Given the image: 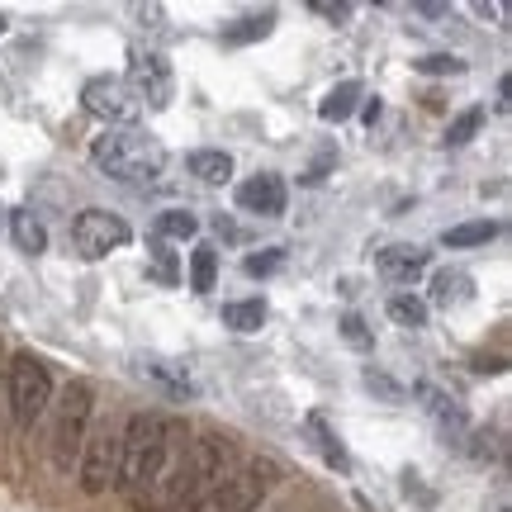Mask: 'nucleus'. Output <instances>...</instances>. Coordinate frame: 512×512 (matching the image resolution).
<instances>
[{
	"instance_id": "1",
	"label": "nucleus",
	"mask_w": 512,
	"mask_h": 512,
	"mask_svg": "<svg viewBox=\"0 0 512 512\" xmlns=\"http://www.w3.org/2000/svg\"><path fill=\"white\" fill-rule=\"evenodd\" d=\"M185 422L162 418V413H138L128 418V427L119 432V489L138 494L147 484H157L166 470V460L176 446H185Z\"/></svg>"
},
{
	"instance_id": "2",
	"label": "nucleus",
	"mask_w": 512,
	"mask_h": 512,
	"mask_svg": "<svg viewBox=\"0 0 512 512\" xmlns=\"http://www.w3.org/2000/svg\"><path fill=\"white\" fill-rule=\"evenodd\" d=\"M91 162L100 176H110L119 185H147L162 176L166 147L143 128H105L91 143Z\"/></svg>"
},
{
	"instance_id": "3",
	"label": "nucleus",
	"mask_w": 512,
	"mask_h": 512,
	"mask_svg": "<svg viewBox=\"0 0 512 512\" xmlns=\"http://www.w3.org/2000/svg\"><path fill=\"white\" fill-rule=\"evenodd\" d=\"M48 403H53V375L43 366V356L19 351L15 361H10V413H15L19 432H29V427L43 418Z\"/></svg>"
},
{
	"instance_id": "4",
	"label": "nucleus",
	"mask_w": 512,
	"mask_h": 512,
	"mask_svg": "<svg viewBox=\"0 0 512 512\" xmlns=\"http://www.w3.org/2000/svg\"><path fill=\"white\" fill-rule=\"evenodd\" d=\"M91 384L86 380H72L67 394L57 403V422H53V465L57 470H72L81 460V446H86V427H91Z\"/></svg>"
},
{
	"instance_id": "5",
	"label": "nucleus",
	"mask_w": 512,
	"mask_h": 512,
	"mask_svg": "<svg viewBox=\"0 0 512 512\" xmlns=\"http://www.w3.org/2000/svg\"><path fill=\"white\" fill-rule=\"evenodd\" d=\"M275 484H280V465L275 460H252V465H242L238 475H228L214 489V494L204 498L200 508H214V512H256L261 508V498L271 494ZM195 508V512H200Z\"/></svg>"
},
{
	"instance_id": "6",
	"label": "nucleus",
	"mask_w": 512,
	"mask_h": 512,
	"mask_svg": "<svg viewBox=\"0 0 512 512\" xmlns=\"http://www.w3.org/2000/svg\"><path fill=\"white\" fill-rule=\"evenodd\" d=\"M124 86L133 91L138 105H147V110H166L171 95H176V76H171V62H166L157 48H128Z\"/></svg>"
},
{
	"instance_id": "7",
	"label": "nucleus",
	"mask_w": 512,
	"mask_h": 512,
	"mask_svg": "<svg viewBox=\"0 0 512 512\" xmlns=\"http://www.w3.org/2000/svg\"><path fill=\"white\" fill-rule=\"evenodd\" d=\"M81 105H86V114L105 119L110 128H138V119H143V105L133 100V91L119 76H91L81 86Z\"/></svg>"
},
{
	"instance_id": "8",
	"label": "nucleus",
	"mask_w": 512,
	"mask_h": 512,
	"mask_svg": "<svg viewBox=\"0 0 512 512\" xmlns=\"http://www.w3.org/2000/svg\"><path fill=\"white\" fill-rule=\"evenodd\" d=\"M128 238H133L128 223L119 219V214H110V209H81V214L72 219V247L86 256V261L110 256L114 247H124Z\"/></svg>"
},
{
	"instance_id": "9",
	"label": "nucleus",
	"mask_w": 512,
	"mask_h": 512,
	"mask_svg": "<svg viewBox=\"0 0 512 512\" xmlns=\"http://www.w3.org/2000/svg\"><path fill=\"white\" fill-rule=\"evenodd\" d=\"M114 479H119V432L95 427V432H86V446H81V489L95 498Z\"/></svg>"
},
{
	"instance_id": "10",
	"label": "nucleus",
	"mask_w": 512,
	"mask_h": 512,
	"mask_svg": "<svg viewBox=\"0 0 512 512\" xmlns=\"http://www.w3.org/2000/svg\"><path fill=\"white\" fill-rule=\"evenodd\" d=\"M233 460H238V446H233V437H219V432L195 437L190 451H185V465L195 470V479L204 484V494H214L223 479L233 475Z\"/></svg>"
},
{
	"instance_id": "11",
	"label": "nucleus",
	"mask_w": 512,
	"mask_h": 512,
	"mask_svg": "<svg viewBox=\"0 0 512 512\" xmlns=\"http://www.w3.org/2000/svg\"><path fill=\"white\" fill-rule=\"evenodd\" d=\"M413 399L422 403V413L437 422V432L446 441H465V432H470V418H465V408H460L456 394H446L441 384H418L413 389Z\"/></svg>"
},
{
	"instance_id": "12",
	"label": "nucleus",
	"mask_w": 512,
	"mask_h": 512,
	"mask_svg": "<svg viewBox=\"0 0 512 512\" xmlns=\"http://www.w3.org/2000/svg\"><path fill=\"white\" fill-rule=\"evenodd\" d=\"M238 209L242 214H256V219H280V214H285V181H280L275 171H261L252 181H242Z\"/></svg>"
},
{
	"instance_id": "13",
	"label": "nucleus",
	"mask_w": 512,
	"mask_h": 512,
	"mask_svg": "<svg viewBox=\"0 0 512 512\" xmlns=\"http://www.w3.org/2000/svg\"><path fill=\"white\" fill-rule=\"evenodd\" d=\"M427 266H432V252L418 247V242H394V247H380V252H375V271H380L384 280H394V285L418 280Z\"/></svg>"
},
{
	"instance_id": "14",
	"label": "nucleus",
	"mask_w": 512,
	"mask_h": 512,
	"mask_svg": "<svg viewBox=\"0 0 512 512\" xmlns=\"http://www.w3.org/2000/svg\"><path fill=\"white\" fill-rule=\"evenodd\" d=\"M304 437L313 441V451L323 456V465L328 470H337V475H351V456H347V446H342V437L328 427V418L323 413H309L304 418Z\"/></svg>"
},
{
	"instance_id": "15",
	"label": "nucleus",
	"mask_w": 512,
	"mask_h": 512,
	"mask_svg": "<svg viewBox=\"0 0 512 512\" xmlns=\"http://www.w3.org/2000/svg\"><path fill=\"white\" fill-rule=\"evenodd\" d=\"M361 100H366V86H361V81H342V86H332V91L323 95L318 119H323V124H342V119H351V114L361 110Z\"/></svg>"
},
{
	"instance_id": "16",
	"label": "nucleus",
	"mask_w": 512,
	"mask_h": 512,
	"mask_svg": "<svg viewBox=\"0 0 512 512\" xmlns=\"http://www.w3.org/2000/svg\"><path fill=\"white\" fill-rule=\"evenodd\" d=\"M10 233H15V247L19 252H48V228H43V219H38L29 204H19V209H10Z\"/></svg>"
},
{
	"instance_id": "17",
	"label": "nucleus",
	"mask_w": 512,
	"mask_h": 512,
	"mask_svg": "<svg viewBox=\"0 0 512 512\" xmlns=\"http://www.w3.org/2000/svg\"><path fill=\"white\" fill-rule=\"evenodd\" d=\"M470 285H475V280L465 271L446 266V271L432 275V304H437V309H460V304H470V294H475Z\"/></svg>"
},
{
	"instance_id": "18",
	"label": "nucleus",
	"mask_w": 512,
	"mask_h": 512,
	"mask_svg": "<svg viewBox=\"0 0 512 512\" xmlns=\"http://www.w3.org/2000/svg\"><path fill=\"white\" fill-rule=\"evenodd\" d=\"M214 280H219V247L214 242H195V252H190V290L209 294Z\"/></svg>"
},
{
	"instance_id": "19",
	"label": "nucleus",
	"mask_w": 512,
	"mask_h": 512,
	"mask_svg": "<svg viewBox=\"0 0 512 512\" xmlns=\"http://www.w3.org/2000/svg\"><path fill=\"white\" fill-rule=\"evenodd\" d=\"M271 29H275V10H256V15L233 19V24L223 29V43H228V48H242V43H256V38H266Z\"/></svg>"
},
{
	"instance_id": "20",
	"label": "nucleus",
	"mask_w": 512,
	"mask_h": 512,
	"mask_svg": "<svg viewBox=\"0 0 512 512\" xmlns=\"http://www.w3.org/2000/svg\"><path fill=\"white\" fill-rule=\"evenodd\" d=\"M190 176H200L204 185H223L233 176V157L219 152V147H204V152H190Z\"/></svg>"
},
{
	"instance_id": "21",
	"label": "nucleus",
	"mask_w": 512,
	"mask_h": 512,
	"mask_svg": "<svg viewBox=\"0 0 512 512\" xmlns=\"http://www.w3.org/2000/svg\"><path fill=\"white\" fill-rule=\"evenodd\" d=\"M261 323H266V299H233V304H223V328L261 332Z\"/></svg>"
},
{
	"instance_id": "22",
	"label": "nucleus",
	"mask_w": 512,
	"mask_h": 512,
	"mask_svg": "<svg viewBox=\"0 0 512 512\" xmlns=\"http://www.w3.org/2000/svg\"><path fill=\"white\" fill-rule=\"evenodd\" d=\"M489 238H498V223L494 219H479V223H456V228H446L441 233V247H479V242H489Z\"/></svg>"
},
{
	"instance_id": "23",
	"label": "nucleus",
	"mask_w": 512,
	"mask_h": 512,
	"mask_svg": "<svg viewBox=\"0 0 512 512\" xmlns=\"http://www.w3.org/2000/svg\"><path fill=\"white\" fill-rule=\"evenodd\" d=\"M200 233V219L190 214V209H166V214H157V238H171V242H190Z\"/></svg>"
},
{
	"instance_id": "24",
	"label": "nucleus",
	"mask_w": 512,
	"mask_h": 512,
	"mask_svg": "<svg viewBox=\"0 0 512 512\" xmlns=\"http://www.w3.org/2000/svg\"><path fill=\"white\" fill-rule=\"evenodd\" d=\"M389 318H394L399 328H427V299H418V294H394V299H389Z\"/></svg>"
},
{
	"instance_id": "25",
	"label": "nucleus",
	"mask_w": 512,
	"mask_h": 512,
	"mask_svg": "<svg viewBox=\"0 0 512 512\" xmlns=\"http://www.w3.org/2000/svg\"><path fill=\"white\" fill-rule=\"evenodd\" d=\"M413 72H422V76H465L470 72V62L456 57V53H422L418 62H413Z\"/></svg>"
},
{
	"instance_id": "26",
	"label": "nucleus",
	"mask_w": 512,
	"mask_h": 512,
	"mask_svg": "<svg viewBox=\"0 0 512 512\" xmlns=\"http://www.w3.org/2000/svg\"><path fill=\"white\" fill-rule=\"evenodd\" d=\"M143 375H152V380H162L171 394H195V384H190V375H185L181 366H171V361H143Z\"/></svg>"
},
{
	"instance_id": "27",
	"label": "nucleus",
	"mask_w": 512,
	"mask_h": 512,
	"mask_svg": "<svg viewBox=\"0 0 512 512\" xmlns=\"http://www.w3.org/2000/svg\"><path fill=\"white\" fill-rule=\"evenodd\" d=\"M479 128H484V110H479V105H470L465 114H456V119H451V128H446V143H451V147H465L479 133Z\"/></svg>"
},
{
	"instance_id": "28",
	"label": "nucleus",
	"mask_w": 512,
	"mask_h": 512,
	"mask_svg": "<svg viewBox=\"0 0 512 512\" xmlns=\"http://www.w3.org/2000/svg\"><path fill=\"white\" fill-rule=\"evenodd\" d=\"M342 342H347L351 351H370L375 347V328H370L361 313H347V318H342Z\"/></svg>"
},
{
	"instance_id": "29",
	"label": "nucleus",
	"mask_w": 512,
	"mask_h": 512,
	"mask_svg": "<svg viewBox=\"0 0 512 512\" xmlns=\"http://www.w3.org/2000/svg\"><path fill=\"white\" fill-rule=\"evenodd\" d=\"M361 380H366V389H370V394H380L384 403H403V384H399V380H389L384 370L370 366L366 375H361Z\"/></svg>"
},
{
	"instance_id": "30",
	"label": "nucleus",
	"mask_w": 512,
	"mask_h": 512,
	"mask_svg": "<svg viewBox=\"0 0 512 512\" xmlns=\"http://www.w3.org/2000/svg\"><path fill=\"white\" fill-rule=\"evenodd\" d=\"M280 266H285V252H280V247H266V252H256V256H247V261H242V271L252 275H275L280 271Z\"/></svg>"
},
{
	"instance_id": "31",
	"label": "nucleus",
	"mask_w": 512,
	"mask_h": 512,
	"mask_svg": "<svg viewBox=\"0 0 512 512\" xmlns=\"http://www.w3.org/2000/svg\"><path fill=\"white\" fill-rule=\"evenodd\" d=\"M470 456H475L479 465L498 460V456H503V437H498V432H489V427H484V432H475V437H470Z\"/></svg>"
},
{
	"instance_id": "32",
	"label": "nucleus",
	"mask_w": 512,
	"mask_h": 512,
	"mask_svg": "<svg viewBox=\"0 0 512 512\" xmlns=\"http://www.w3.org/2000/svg\"><path fill=\"white\" fill-rule=\"evenodd\" d=\"M309 10L318 19H332V24H347V19H351V5H347V0H313Z\"/></svg>"
},
{
	"instance_id": "33",
	"label": "nucleus",
	"mask_w": 512,
	"mask_h": 512,
	"mask_svg": "<svg viewBox=\"0 0 512 512\" xmlns=\"http://www.w3.org/2000/svg\"><path fill=\"white\" fill-rule=\"evenodd\" d=\"M332 166H337V152H323V157H318L309 171H299V181H304V185H318V181H323V176L332 171Z\"/></svg>"
},
{
	"instance_id": "34",
	"label": "nucleus",
	"mask_w": 512,
	"mask_h": 512,
	"mask_svg": "<svg viewBox=\"0 0 512 512\" xmlns=\"http://www.w3.org/2000/svg\"><path fill=\"white\" fill-rule=\"evenodd\" d=\"M152 256H157V280H176V261H171L162 238H152Z\"/></svg>"
},
{
	"instance_id": "35",
	"label": "nucleus",
	"mask_w": 512,
	"mask_h": 512,
	"mask_svg": "<svg viewBox=\"0 0 512 512\" xmlns=\"http://www.w3.org/2000/svg\"><path fill=\"white\" fill-rule=\"evenodd\" d=\"M209 228H214V233H219L223 242H242V228L233 219H228V214H214V223H209Z\"/></svg>"
},
{
	"instance_id": "36",
	"label": "nucleus",
	"mask_w": 512,
	"mask_h": 512,
	"mask_svg": "<svg viewBox=\"0 0 512 512\" xmlns=\"http://www.w3.org/2000/svg\"><path fill=\"white\" fill-rule=\"evenodd\" d=\"M470 10H475L479 19H508V10H503V5H494V0H475Z\"/></svg>"
},
{
	"instance_id": "37",
	"label": "nucleus",
	"mask_w": 512,
	"mask_h": 512,
	"mask_svg": "<svg viewBox=\"0 0 512 512\" xmlns=\"http://www.w3.org/2000/svg\"><path fill=\"white\" fill-rule=\"evenodd\" d=\"M418 19H451V5H413Z\"/></svg>"
},
{
	"instance_id": "38",
	"label": "nucleus",
	"mask_w": 512,
	"mask_h": 512,
	"mask_svg": "<svg viewBox=\"0 0 512 512\" xmlns=\"http://www.w3.org/2000/svg\"><path fill=\"white\" fill-rule=\"evenodd\" d=\"M380 114H384V105H380V95H375V100H366V105H361V119H366L370 128L380 124Z\"/></svg>"
},
{
	"instance_id": "39",
	"label": "nucleus",
	"mask_w": 512,
	"mask_h": 512,
	"mask_svg": "<svg viewBox=\"0 0 512 512\" xmlns=\"http://www.w3.org/2000/svg\"><path fill=\"white\" fill-rule=\"evenodd\" d=\"M494 512H508V494H498V503H494Z\"/></svg>"
},
{
	"instance_id": "40",
	"label": "nucleus",
	"mask_w": 512,
	"mask_h": 512,
	"mask_svg": "<svg viewBox=\"0 0 512 512\" xmlns=\"http://www.w3.org/2000/svg\"><path fill=\"white\" fill-rule=\"evenodd\" d=\"M5 24H10V19H5V15H0V34H5Z\"/></svg>"
},
{
	"instance_id": "41",
	"label": "nucleus",
	"mask_w": 512,
	"mask_h": 512,
	"mask_svg": "<svg viewBox=\"0 0 512 512\" xmlns=\"http://www.w3.org/2000/svg\"><path fill=\"white\" fill-rule=\"evenodd\" d=\"M0 219H5V209H0Z\"/></svg>"
}]
</instances>
